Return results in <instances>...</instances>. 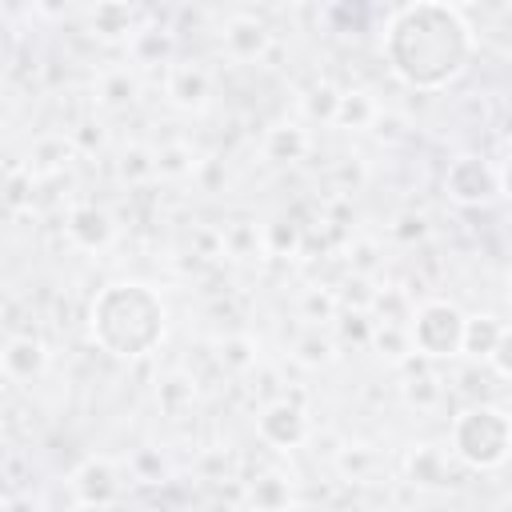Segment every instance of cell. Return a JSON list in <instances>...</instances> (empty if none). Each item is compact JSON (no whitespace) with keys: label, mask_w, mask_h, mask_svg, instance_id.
Returning <instances> with one entry per match:
<instances>
[{"label":"cell","mask_w":512,"mask_h":512,"mask_svg":"<svg viewBox=\"0 0 512 512\" xmlns=\"http://www.w3.org/2000/svg\"><path fill=\"white\" fill-rule=\"evenodd\" d=\"M388 72L412 92L452 88L476 60V32L460 8L436 0H412L396 8L380 40Z\"/></svg>","instance_id":"6da1fadb"},{"label":"cell","mask_w":512,"mask_h":512,"mask_svg":"<svg viewBox=\"0 0 512 512\" xmlns=\"http://www.w3.org/2000/svg\"><path fill=\"white\" fill-rule=\"evenodd\" d=\"M168 332V304L144 280H112L88 304V336L112 360H144Z\"/></svg>","instance_id":"7a4b0ae2"},{"label":"cell","mask_w":512,"mask_h":512,"mask_svg":"<svg viewBox=\"0 0 512 512\" xmlns=\"http://www.w3.org/2000/svg\"><path fill=\"white\" fill-rule=\"evenodd\" d=\"M448 452L468 472H496L512 452V416L504 404L476 400L460 408L448 424Z\"/></svg>","instance_id":"3957f363"},{"label":"cell","mask_w":512,"mask_h":512,"mask_svg":"<svg viewBox=\"0 0 512 512\" xmlns=\"http://www.w3.org/2000/svg\"><path fill=\"white\" fill-rule=\"evenodd\" d=\"M412 356L420 360H456L464 340V312L452 300H424L408 316Z\"/></svg>","instance_id":"277c9868"},{"label":"cell","mask_w":512,"mask_h":512,"mask_svg":"<svg viewBox=\"0 0 512 512\" xmlns=\"http://www.w3.org/2000/svg\"><path fill=\"white\" fill-rule=\"evenodd\" d=\"M444 196L460 208H488L496 200H504L508 180H504V160H488L480 152H460L452 156V164L444 168L440 180Z\"/></svg>","instance_id":"5b68a950"},{"label":"cell","mask_w":512,"mask_h":512,"mask_svg":"<svg viewBox=\"0 0 512 512\" xmlns=\"http://www.w3.org/2000/svg\"><path fill=\"white\" fill-rule=\"evenodd\" d=\"M308 432H312V420H308L304 404H300V400H288V396L268 400V404L260 408V416H256V436H260L268 448H276V452L300 448V444L308 440Z\"/></svg>","instance_id":"8992f818"},{"label":"cell","mask_w":512,"mask_h":512,"mask_svg":"<svg viewBox=\"0 0 512 512\" xmlns=\"http://www.w3.org/2000/svg\"><path fill=\"white\" fill-rule=\"evenodd\" d=\"M68 484H72V504H120L128 480L112 456H88L84 464H76Z\"/></svg>","instance_id":"52a82bcc"},{"label":"cell","mask_w":512,"mask_h":512,"mask_svg":"<svg viewBox=\"0 0 512 512\" xmlns=\"http://www.w3.org/2000/svg\"><path fill=\"white\" fill-rule=\"evenodd\" d=\"M504 352H508V324L492 312H476V316H464V340H460V356H472L476 364L484 360L492 372H500L508 380V364H504Z\"/></svg>","instance_id":"ba28073f"},{"label":"cell","mask_w":512,"mask_h":512,"mask_svg":"<svg viewBox=\"0 0 512 512\" xmlns=\"http://www.w3.org/2000/svg\"><path fill=\"white\" fill-rule=\"evenodd\" d=\"M404 480L412 488H452L460 480L456 456L448 452V444H412L404 452Z\"/></svg>","instance_id":"9c48e42d"},{"label":"cell","mask_w":512,"mask_h":512,"mask_svg":"<svg viewBox=\"0 0 512 512\" xmlns=\"http://www.w3.org/2000/svg\"><path fill=\"white\" fill-rule=\"evenodd\" d=\"M64 232H68V240H72L76 248L100 252V248L112 244L116 224H112V216H108L100 204H72V208H68V220H64Z\"/></svg>","instance_id":"30bf717a"},{"label":"cell","mask_w":512,"mask_h":512,"mask_svg":"<svg viewBox=\"0 0 512 512\" xmlns=\"http://www.w3.org/2000/svg\"><path fill=\"white\" fill-rule=\"evenodd\" d=\"M0 364H4L8 380L32 384V380H40L44 368H48V348H44L40 336H28V332H24V336H8V344L0 348Z\"/></svg>","instance_id":"8fae6325"},{"label":"cell","mask_w":512,"mask_h":512,"mask_svg":"<svg viewBox=\"0 0 512 512\" xmlns=\"http://www.w3.org/2000/svg\"><path fill=\"white\" fill-rule=\"evenodd\" d=\"M220 44H224V52L232 56V60H260L264 52H268V44H272V32H268V24L264 20H256V16H232L228 24H224V32H220Z\"/></svg>","instance_id":"7c38bea8"},{"label":"cell","mask_w":512,"mask_h":512,"mask_svg":"<svg viewBox=\"0 0 512 512\" xmlns=\"http://www.w3.org/2000/svg\"><path fill=\"white\" fill-rule=\"evenodd\" d=\"M164 92L176 108H188V112H200L212 96V76L200 68V64H168V76H164Z\"/></svg>","instance_id":"4fadbf2b"},{"label":"cell","mask_w":512,"mask_h":512,"mask_svg":"<svg viewBox=\"0 0 512 512\" xmlns=\"http://www.w3.org/2000/svg\"><path fill=\"white\" fill-rule=\"evenodd\" d=\"M88 28L100 40H132L136 32V16L128 0H96V8L88 12Z\"/></svg>","instance_id":"5bb4252c"},{"label":"cell","mask_w":512,"mask_h":512,"mask_svg":"<svg viewBox=\"0 0 512 512\" xmlns=\"http://www.w3.org/2000/svg\"><path fill=\"white\" fill-rule=\"evenodd\" d=\"M308 152V132L300 124H276L264 132V156L272 164H296Z\"/></svg>","instance_id":"9a60e30c"},{"label":"cell","mask_w":512,"mask_h":512,"mask_svg":"<svg viewBox=\"0 0 512 512\" xmlns=\"http://www.w3.org/2000/svg\"><path fill=\"white\" fill-rule=\"evenodd\" d=\"M380 120V104L368 92H340L336 108H332V124L336 128H372Z\"/></svg>","instance_id":"2e32d148"},{"label":"cell","mask_w":512,"mask_h":512,"mask_svg":"<svg viewBox=\"0 0 512 512\" xmlns=\"http://www.w3.org/2000/svg\"><path fill=\"white\" fill-rule=\"evenodd\" d=\"M292 356H296L300 364H312V368L332 364V360H336V340H332L328 332H320V324H308V328L292 340Z\"/></svg>","instance_id":"e0dca14e"},{"label":"cell","mask_w":512,"mask_h":512,"mask_svg":"<svg viewBox=\"0 0 512 512\" xmlns=\"http://www.w3.org/2000/svg\"><path fill=\"white\" fill-rule=\"evenodd\" d=\"M380 356L388 364H404L412 360V340H408V324H384V320H372V336H368Z\"/></svg>","instance_id":"ac0fdd59"},{"label":"cell","mask_w":512,"mask_h":512,"mask_svg":"<svg viewBox=\"0 0 512 512\" xmlns=\"http://www.w3.org/2000/svg\"><path fill=\"white\" fill-rule=\"evenodd\" d=\"M192 400H196V388H192V380L180 376V372L164 376L160 388H156V404H160L168 416H184V412L192 408Z\"/></svg>","instance_id":"d6986e66"},{"label":"cell","mask_w":512,"mask_h":512,"mask_svg":"<svg viewBox=\"0 0 512 512\" xmlns=\"http://www.w3.org/2000/svg\"><path fill=\"white\" fill-rule=\"evenodd\" d=\"M248 504H260V508H284V504H292V484H288V476H280V472L260 476V480L248 488Z\"/></svg>","instance_id":"ffe728a7"},{"label":"cell","mask_w":512,"mask_h":512,"mask_svg":"<svg viewBox=\"0 0 512 512\" xmlns=\"http://www.w3.org/2000/svg\"><path fill=\"white\" fill-rule=\"evenodd\" d=\"M340 472L352 476V480H372V472L380 468V452H372L368 444H348L340 456H336Z\"/></svg>","instance_id":"44dd1931"},{"label":"cell","mask_w":512,"mask_h":512,"mask_svg":"<svg viewBox=\"0 0 512 512\" xmlns=\"http://www.w3.org/2000/svg\"><path fill=\"white\" fill-rule=\"evenodd\" d=\"M152 168H156V176H184L196 168V160H192L188 144H164L152 152Z\"/></svg>","instance_id":"7402d4cb"},{"label":"cell","mask_w":512,"mask_h":512,"mask_svg":"<svg viewBox=\"0 0 512 512\" xmlns=\"http://www.w3.org/2000/svg\"><path fill=\"white\" fill-rule=\"evenodd\" d=\"M132 100H136V80L128 72H108L100 80V104L104 108H124Z\"/></svg>","instance_id":"603a6c76"},{"label":"cell","mask_w":512,"mask_h":512,"mask_svg":"<svg viewBox=\"0 0 512 512\" xmlns=\"http://www.w3.org/2000/svg\"><path fill=\"white\" fill-rule=\"evenodd\" d=\"M404 392H408V400H412L416 408H432L436 400H444V384H440L432 372H416V380H408Z\"/></svg>","instance_id":"cb8c5ba5"},{"label":"cell","mask_w":512,"mask_h":512,"mask_svg":"<svg viewBox=\"0 0 512 512\" xmlns=\"http://www.w3.org/2000/svg\"><path fill=\"white\" fill-rule=\"evenodd\" d=\"M336 316V296L332 292H320V288H308L304 296V320L308 324H324Z\"/></svg>","instance_id":"d4e9b609"},{"label":"cell","mask_w":512,"mask_h":512,"mask_svg":"<svg viewBox=\"0 0 512 512\" xmlns=\"http://www.w3.org/2000/svg\"><path fill=\"white\" fill-rule=\"evenodd\" d=\"M248 348H252V344L240 340V336H236V340H220V360H228V364H236V368H248V364L256 360Z\"/></svg>","instance_id":"484cf974"},{"label":"cell","mask_w":512,"mask_h":512,"mask_svg":"<svg viewBox=\"0 0 512 512\" xmlns=\"http://www.w3.org/2000/svg\"><path fill=\"white\" fill-rule=\"evenodd\" d=\"M436 4H448V8H468V4H476V0H436Z\"/></svg>","instance_id":"4316f807"}]
</instances>
